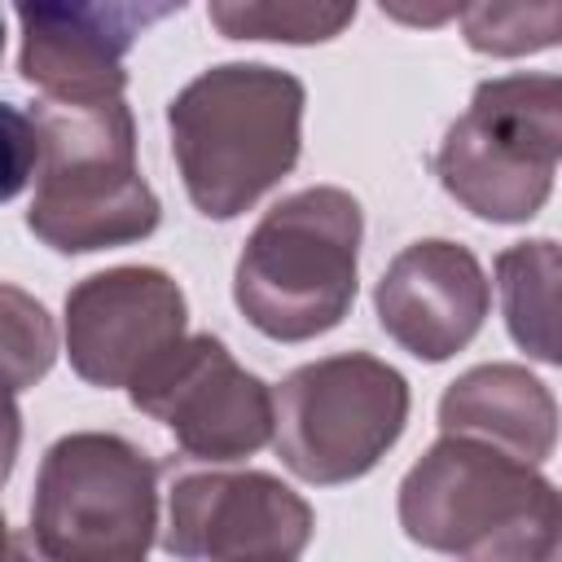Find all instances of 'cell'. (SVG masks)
I'll return each instance as SVG.
<instances>
[{"mask_svg":"<svg viewBox=\"0 0 562 562\" xmlns=\"http://www.w3.org/2000/svg\"><path fill=\"white\" fill-rule=\"evenodd\" d=\"M158 527V465L123 435H61L35 474L31 540L57 562H136Z\"/></svg>","mask_w":562,"mask_h":562,"instance_id":"cell-7","label":"cell"},{"mask_svg":"<svg viewBox=\"0 0 562 562\" xmlns=\"http://www.w3.org/2000/svg\"><path fill=\"white\" fill-rule=\"evenodd\" d=\"M408 382L369 351L299 364L272 391V448L290 474L338 487L369 474L404 435Z\"/></svg>","mask_w":562,"mask_h":562,"instance_id":"cell-6","label":"cell"},{"mask_svg":"<svg viewBox=\"0 0 562 562\" xmlns=\"http://www.w3.org/2000/svg\"><path fill=\"white\" fill-rule=\"evenodd\" d=\"M470 0H378V9L400 22V26H417V31H435L448 26Z\"/></svg>","mask_w":562,"mask_h":562,"instance_id":"cell-20","label":"cell"},{"mask_svg":"<svg viewBox=\"0 0 562 562\" xmlns=\"http://www.w3.org/2000/svg\"><path fill=\"white\" fill-rule=\"evenodd\" d=\"M18 448H22V413H18V391H13V386L0 378V483L13 474Z\"/></svg>","mask_w":562,"mask_h":562,"instance_id":"cell-21","label":"cell"},{"mask_svg":"<svg viewBox=\"0 0 562 562\" xmlns=\"http://www.w3.org/2000/svg\"><path fill=\"white\" fill-rule=\"evenodd\" d=\"M307 92L290 70L224 61L189 79L171 105V158L206 220H233L277 189L303 149Z\"/></svg>","mask_w":562,"mask_h":562,"instance_id":"cell-1","label":"cell"},{"mask_svg":"<svg viewBox=\"0 0 562 562\" xmlns=\"http://www.w3.org/2000/svg\"><path fill=\"white\" fill-rule=\"evenodd\" d=\"M312 505L263 470L176 474L162 549L211 562H290L312 540Z\"/></svg>","mask_w":562,"mask_h":562,"instance_id":"cell-9","label":"cell"},{"mask_svg":"<svg viewBox=\"0 0 562 562\" xmlns=\"http://www.w3.org/2000/svg\"><path fill=\"white\" fill-rule=\"evenodd\" d=\"M562 0H470L461 9V35L483 57L544 53L562 35Z\"/></svg>","mask_w":562,"mask_h":562,"instance_id":"cell-16","label":"cell"},{"mask_svg":"<svg viewBox=\"0 0 562 562\" xmlns=\"http://www.w3.org/2000/svg\"><path fill=\"white\" fill-rule=\"evenodd\" d=\"M400 527L413 544L474 562H544L558 553V487L522 457L439 435L400 483Z\"/></svg>","mask_w":562,"mask_h":562,"instance_id":"cell-3","label":"cell"},{"mask_svg":"<svg viewBox=\"0 0 562 562\" xmlns=\"http://www.w3.org/2000/svg\"><path fill=\"white\" fill-rule=\"evenodd\" d=\"M57 360L53 316L22 285L0 281V378L13 391L35 386Z\"/></svg>","mask_w":562,"mask_h":562,"instance_id":"cell-18","label":"cell"},{"mask_svg":"<svg viewBox=\"0 0 562 562\" xmlns=\"http://www.w3.org/2000/svg\"><path fill=\"white\" fill-rule=\"evenodd\" d=\"M40 180L26 228L57 255H88L140 241L158 228L162 206L136 162V123L114 97H40Z\"/></svg>","mask_w":562,"mask_h":562,"instance_id":"cell-2","label":"cell"},{"mask_svg":"<svg viewBox=\"0 0 562 562\" xmlns=\"http://www.w3.org/2000/svg\"><path fill=\"white\" fill-rule=\"evenodd\" d=\"M562 154V79L501 75L483 79L470 110L435 149L439 184L479 220L522 224L549 193Z\"/></svg>","mask_w":562,"mask_h":562,"instance_id":"cell-5","label":"cell"},{"mask_svg":"<svg viewBox=\"0 0 562 562\" xmlns=\"http://www.w3.org/2000/svg\"><path fill=\"white\" fill-rule=\"evenodd\" d=\"M496 290L509 338L540 364H558V241H514L496 255Z\"/></svg>","mask_w":562,"mask_h":562,"instance_id":"cell-14","label":"cell"},{"mask_svg":"<svg viewBox=\"0 0 562 562\" xmlns=\"http://www.w3.org/2000/svg\"><path fill=\"white\" fill-rule=\"evenodd\" d=\"M18 70L44 97H114L127 88L123 53L88 31L53 22H22Z\"/></svg>","mask_w":562,"mask_h":562,"instance_id":"cell-13","label":"cell"},{"mask_svg":"<svg viewBox=\"0 0 562 562\" xmlns=\"http://www.w3.org/2000/svg\"><path fill=\"white\" fill-rule=\"evenodd\" d=\"M22 22H53V26H75L110 44L114 53H127L140 31L158 26L184 0H13Z\"/></svg>","mask_w":562,"mask_h":562,"instance_id":"cell-17","label":"cell"},{"mask_svg":"<svg viewBox=\"0 0 562 562\" xmlns=\"http://www.w3.org/2000/svg\"><path fill=\"white\" fill-rule=\"evenodd\" d=\"M373 307L386 338L408 356L439 364L474 342L492 307V285L470 246L422 237L386 263Z\"/></svg>","mask_w":562,"mask_h":562,"instance_id":"cell-11","label":"cell"},{"mask_svg":"<svg viewBox=\"0 0 562 562\" xmlns=\"http://www.w3.org/2000/svg\"><path fill=\"white\" fill-rule=\"evenodd\" d=\"M40 162V132L35 119L18 105L0 101V202H13Z\"/></svg>","mask_w":562,"mask_h":562,"instance_id":"cell-19","label":"cell"},{"mask_svg":"<svg viewBox=\"0 0 562 562\" xmlns=\"http://www.w3.org/2000/svg\"><path fill=\"white\" fill-rule=\"evenodd\" d=\"M132 404L162 422L193 461H241L272 439V391L211 334H184L132 386Z\"/></svg>","mask_w":562,"mask_h":562,"instance_id":"cell-8","label":"cell"},{"mask_svg":"<svg viewBox=\"0 0 562 562\" xmlns=\"http://www.w3.org/2000/svg\"><path fill=\"white\" fill-rule=\"evenodd\" d=\"M364 211L338 184H307L250 228L233 299L241 316L277 342H307L329 334L356 303Z\"/></svg>","mask_w":562,"mask_h":562,"instance_id":"cell-4","label":"cell"},{"mask_svg":"<svg viewBox=\"0 0 562 562\" xmlns=\"http://www.w3.org/2000/svg\"><path fill=\"white\" fill-rule=\"evenodd\" d=\"M0 53H4V18H0Z\"/></svg>","mask_w":562,"mask_h":562,"instance_id":"cell-23","label":"cell"},{"mask_svg":"<svg viewBox=\"0 0 562 562\" xmlns=\"http://www.w3.org/2000/svg\"><path fill=\"white\" fill-rule=\"evenodd\" d=\"M360 0H211V26L224 40L325 44L342 35Z\"/></svg>","mask_w":562,"mask_h":562,"instance_id":"cell-15","label":"cell"},{"mask_svg":"<svg viewBox=\"0 0 562 562\" xmlns=\"http://www.w3.org/2000/svg\"><path fill=\"white\" fill-rule=\"evenodd\" d=\"M189 329V303L176 277L145 263H119L83 277L66 294V356L92 386H132Z\"/></svg>","mask_w":562,"mask_h":562,"instance_id":"cell-10","label":"cell"},{"mask_svg":"<svg viewBox=\"0 0 562 562\" xmlns=\"http://www.w3.org/2000/svg\"><path fill=\"white\" fill-rule=\"evenodd\" d=\"M439 430L496 443L531 465L553 457L558 404L549 386L522 364H474L439 400Z\"/></svg>","mask_w":562,"mask_h":562,"instance_id":"cell-12","label":"cell"},{"mask_svg":"<svg viewBox=\"0 0 562 562\" xmlns=\"http://www.w3.org/2000/svg\"><path fill=\"white\" fill-rule=\"evenodd\" d=\"M4 553H13V544H9V522H4V514H0V558Z\"/></svg>","mask_w":562,"mask_h":562,"instance_id":"cell-22","label":"cell"}]
</instances>
